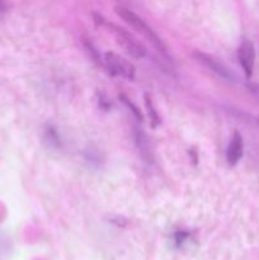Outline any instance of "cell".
<instances>
[{"instance_id":"cell-1","label":"cell","mask_w":259,"mask_h":260,"mask_svg":"<svg viewBox=\"0 0 259 260\" xmlns=\"http://www.w3.org/2000/svg\"><path fill=\"white\" fill-rule=\"evenodd\" d=\"M114 10H116L117 15H118L119 18H122L127 24H130L134 29H136L137 32L141 33V35L144 36V37H146L155 47L159 48L163 53H165V47L164 45H163L161 41H160V38L157 37L156 33L145 23V20L142 19V18H140L136 13H134L131 9L123 7V5H117V7L114 8Z\"/></svg>"},{"instance_id":"cell-2","label":"cell","mask_w":259,"mask_h":260,"mask_svg":"<svg viewBox=\"0 0 259 260\" xmlns=\"http://www.w3.org/2000/svg\"><path fill=\"white\" fill-rule=\"evenodd\" d=\"M104 25L109 28L112 33H113L114 38L118 42V45H121V47L126 51L128 55H131L135 58H142L146 55V51H145L144 46L131 35V33L126 32L123 28H119L117 25L112 24V23L106 22L104 19H102V22Z\"/></svg>"},{"instance_id":"cell-3","label":"cell","mask_w":259,"mask_h":260,"mask_svg":"<svg viewBox=\"0 0 259 260\" xmlns=\"http://www.w3.org/2000/svg\"><path fill=\"white\" fill-rule=\"evenodd\" d=\"M104 63L113 75L121 76L127 80H132L135 78V74H136L135 66L117 53L107 52L104 55Z\"/></svg>"},{"instance_id":"cell-4","label":"cell","mask_w":259,"mask_h":260,"mask_svg":"<svg viewBox=\"0 0 259 260\" xmlns=\"http://www.w3.org/2000/svg\"><path fill=\"white\" fill-rule=\"evenodd\" d=\"M238 56L246 78H250L251 74H253L254 61H255V51H254V46L251 45V42L244 41L240 47H239Z\"/></svg>"},{"instance_id":"cell-5","label":"cell","mask_w":259,"mask_h":260,"mask_svg":"<svg viewBox=\"0 0 259 260\" xmlns=\"http://www.w3.org/2000/svg\"><path fill=\"white\" fill-rule=\"evenodd\" d=\"M241 156H243V139L238 132H235L228 147L226 159L229 164L235 165L241 159Z\"/></svg>"},{"instance_id":"cell-6","label":"cell","mask_w":259,"mask_h":260,"mask_svg":"<svg viewBox=\"0 0 259 260\" xmlns=\"http://www.w3.org/2000/svg\"><path fill=\"white\" fill-rule=\"evenodd\" d=\"M196 56H197L198 60H200L201 62L205 63V65L207 66L208 69H211L213 73L218 74L220 76H222V78H225V79H229V80H230V79H233V75L230 74V71H229L226 68H223L222 65H220L218 62H216L215 60L210 58L208 56L202 55V53H197Z\"/></svg>"},{"instance_id":"cell-7","label":"cell","mask_w":259,"mask_h":260,"mask_svg":"<svg viewBox=\"0 0 259 260\" xmlns=\"http://www.w3.org/2000/svg\"><path fill=\"white\" fill-rule=\"evenodd\" d=\"M136 144L139 146V150L141 151L142 156L150 157V147L147 137L145 136L142 131H136Z\"/></svg>"},{"instance_id":"cell-8","label":"cell","mask_w":259,"mask_h":260,"mask_svg":"<svg viewBox=\"0 0 259 260\" xmlns=\"http://www.w3.org/2000/svg\"><path fill=\"white\" fill-rule=\"evenodd\" d=\"M145 104H146V109H147V113H149V118L150 121H151L152 126H156V124L160 123V119H159V116H157V112L156 109L154 108V106H152L151 103V99H149L146 96L145 98Z\"/></svg>"},{"instance_id":"cell-9","label":"cell","mask_w":259,"mask_h":260,"mask_svg":"<svg viewBox=\"0 0 259 260\" xmlns=\"http://www.w3.org/2000/svg\"><path fill=\"white\" fill-rule=\"evenodd\" d=\"M4 9H5L4 4H3V3H0V15H2L3 13H4Z\"/></svg>"},{"instance_id":"cell-10","label":"cell","mask_w":259,"mask_h":260,"mask_svg":"<svg viewBox=\"0 0 259 260\" xmlns=\"http://www.w3.org/2000/svg\"><path fill=\"white\" fill-rule=\"evenodd\" d=\"M258 121H259V119H258Z\"/></svg>"},{"instance_id":"cell-11","label":"cell","mask_w":259,"mask_h":260,"mask_svg":"<svg viewBox=\"0 0 259 260\" xmlns=\"http://www.w3.org/2000/svg\"><path fill=\"white\" fill-rule=\"evenodd\" d=\"M258 93H259V91H258Z\"/></svg>"}]
</instances>
